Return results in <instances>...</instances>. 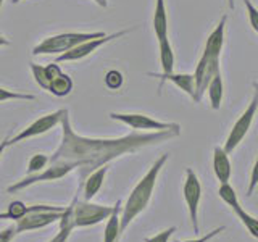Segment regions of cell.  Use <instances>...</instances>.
<instances>
[{"label":"cell","mask_w":258,"mask_h":242,"mask_svg":"<svg viewBox=\"0 0 258 242\" xmlns=\"http://www.w3.org/2000/svg\"><path fill=\"white\" fill-rule=\"evenodd\" d=\"M226 228L224 226H220V228H216L213 231H210L208 234H205V236H202V237H197V239H189V240H176V242H208V240H212L213 237H216L218 234L223 232Z\"/></svg>","instance_id":"d6a6232c"},{"label":"cell","mask_w":258,"mask_h":242,"mask_svg":"<svg viewBox=\"0 0 258 242\" xmlns=\"http://www.w3.org/2000/svg\"><path fill=\"white\" fill-rule=\"evenodd\" d=\"M64 111H67V108H61V110H56L53 113H48V115H45V116L37 118L36 121H32L29 126L21 129L18 134H15L12 139H8V145H15L18 142L31 139V137H36V136H40L44 133H48L56 125L61 123V118L64 115Z\"/></svg>","instance_id":"ba28073f"},{"label":"cell","mask_w":258,"mask_h":242,"mask_svg":"<svg viewBox=\"0 0 258 242\" xmlns=\"http://www.w3.org/2000/svg\"><path fill=\"white\" fill-rule=\"evenodd\" d=\"M2 5H4V0H0V10H2Z\"/></svg>","instance_id":"ab89813d"},{"label":"cell","mask_w":258,"mask_h":242,"mask_svg":"<svg viewBox=\"0 0 258 242\" xmlns=\"http://www.w3.org/2000/svg\"><path fill=\"white\" fill-rule=\"evenodd\" d=\"M94 2H95V4H99V0H94Z\"/></svg>","instance_id":"60d3db41"},{"label":"cell","mask_w":258,"mask_h":242,"mask_svg":"<svg viewBox=\"0 0 258 242\" xmlns=\"http://www.w3.org/2000/svg\"><path fill=\"white\" fill-rule=\"evenodd\" d=\"M160 45V65H161V75H169L174 71V52L169 39H161L158 40Z\"/></svg>","instance_id":"7402d4cb"},{"label":"cell","mask_w":258,"mask_h":242,"mask_svg":"<svg viewBox=\"0 0 258 242\" xmlns=\"http://www.w3.org/2000/svg\"><path fill=\"white\" fill-rule=\"evenodd\" d=\"M7 100H36V95L20 94V92L8 91V89L0 87V102H7Z\"/></svg>","instance_id":"83f0119b"},{"label":"cell","mask_w":258,"mask_h":242,"mask_svg":"<svg viewBox=\"0 0 258 242\" xmlns=\"http://www.w3.org/2000/svg\"><path fill=\"white\" fill-rule=\"evenodd\" d=\"M105 83L110 89H119L123 84V75L119 71H108L105 76Z\"/></svg>","instance_id":"f546056e"},{"label":"cell","mask_w":258,"mask_h":242,"mask_svg":"<svg viewBox=\"0 0 258 242\" xmlns=\"http://www.w3.org/2000/svg\"><path fill=\"white\" fill-rule=\"evenodd\" d=\"M111 212H113V207L92 204L91 200L79 202L76 197L75 208H73V213H75V226L76 228H87V226L99 224L107 220L111 215Z\"/></svg>","instance_id":"8992f818"},{"label":"cell","mask_w":258,"mask_h":242,"mask_svg":"<svg viewBox=\"0 0 258 242\" xmlns=\"http://www.w3.org/2000/svg\"><path fill=\"white\" fill-rule=\"evenodd\" d=\"M153 32L158 40L168 37V13L165 0H155V10H153Z\"/></svg>","instance_id":"ac0fdd59"},{"label":"cell","mask_w":258,"mask_h":242,"mask_svg":"<svg viewBox=\"0 0 258 242\" xmlns=\"http://www.w3.org/2000/svg\"><path fill=\"white\" fill-rule=\"evenodd\" d=\"M7 147H8V137H5V139L0 142V157L4 155V152H5Z\"/></svg>","instance_id":"e575fe53"},{"label":"cell","mask_w":258,"mask_h":242,"mask_svg":"<svg viewBox=\"0 0 258 242\" xmlns=\"http://www.w3.org/2000/svg\"><path fill=\"white\" fill-rule=\"evenodd\" d=\"M15 234H16L15 226H8V228H5L2 232H0V242H12Z\"/></svg>","instance_id":"836d02e7"},{"label":"cell","mask_w":258,"mask_h":242,"mask_svg":"<svg viewBox=\"0 0 258 242\" xmlns=\"http://www.w3.org/2000/svg\"><path fill=\"white\" fill-rule=\"evenodd\" d=\"M78 166L71 161H64V160H58V161H48V166L44 169V171H37V173H32L28 174L24 179L15 183L13 186L7 189V192H18L21 189H26L29 186L36 184V183H42V181H56V179H61L67 174H70L73 169H76Z\"/></svg>","instance_id":"277c9868"},{"label":"cell","mask_w":258,"mask_h":242,"mask_svg":"<svg viewBox=\"0 0 258 242\" xmlns=\"http://www.w3.org/2000/svg\"><path fill=\"white\" fill-rule=\"evenodd\" d=\"M108 171V165H103L100 168H97L95 171H92L89 174L86 179H84V184H83V196H84V200H92L94 196L97 192L102 189L103 186V181H105V174Z\"/></svg>","instance_id":"e0dca14e"},{"label":"cell","mask_w":258,"mask_h":242,"mask_svg":"<svg viewBox=\"0 0 258 242\" xmlns=\"http://www.w3.org/2000/svg\"><path fill=\"white\" fill-rule=\"evenodd\" d=\"M166 161H168V153L157 158L155 163L150 166L149 171L145 173V176L136 184L133 192L129 194L126 204L124 207H121V213H119V237L123 236V232L127 229V226L133 223V220H136V218L147 208L149 202L152 199L153 189H155L157 177Z\"/></svg>","instance_id":"7a4b0ae2"},{"label":"cell","mask_w":258,"mask_h":242,"mask_svg":"<svg viewBox=\"0 0 258 242\" xmlns=\"http://www.w3.org/2000/svg\"><path fill=\"white\" fill-rule=\"evenodd\" d=\"M129 31H118V32H113V34H107L103 37L99 39H91V40H86V42H81L78 45H75L73 48H70L68 52L60 53L58 56L55 58V63H61V62H76V60H83L86 56H89L92 52H95L97 48H100L102 45H105L107 42L113 39H118L121 36L127 34Z\"/></svg>","instance_id":"9c48e42d"},{"label":"cell","mask_w":258,"mask_h":242,"mask_svg":"<svg viewBox=\"0 0 258 242\" xmlns=\"http://www.w3.org/2000/svg\"><path fill=\"white\" fill-rule=\"evenodd\" d=\"M61 213L63 212H32V213L24 215L20 220H16V224H15L16 234L45 228V226L58 221L61 218Z\"/></svg>","instance_id":"7c38bea8"},{"label":"cell","mask_w":258,"mask_h":242,"mask_svg":"<svg viewBox=\"0 0 258 242\" xmlns=\"http://www.w3.org/2000/svg\"><path fill=\"white\" fill-rule=\"evenodd\" d=\"M10 42H8V39H5L4 34H0V47H4V45H8Z\"/></svg>","instance_id":"d590c367"},{"label":"cell","mask_w":258,"mask_h":242,"mask_svg":"<svg viewBox=\"0 0 258 242\" xmlns=\"http://www.w3.org/2000/svg\"><path fill=\"white\" fill-rule=\"evenodd\" d=\"M63 207H53V205H24L23 202L15 200L8 205L5 213H0V220H20L24 215L32 212H63Z\"/></svg>","instance_id":"4fadbf2b"},{"label":"cell","mask_w":258,"mask_h":242,"mask_svg":"<svg viewBox=\"0 0 258 242\" xmlns=\"http://www.w3.org/2000/svg\"><path fill=\"white\" fill-rule=\"evenodd\" d=\"M97 5H100V7H103V8H107L108 2H107V0H99V4H97Z\"/></svg>","instance_id":"8d00e7d4"},{"label":"cell","mask_w":258,"mask_h":242,"mask_svg":"<svg viewBox=\"0 0 258 242\" xmlns=\"http://www.w3.org/2000/svg\"><path fill=\"white\" fill-rule=\"evenodd\" d=\"M47 91L56 97H67L73 91V79L61 71L58 76L53 78L50 83H48Z\"/></svg>","instance_id":"603a6c76"},{"label":"cell","mask_w":258,"mask_h":242,"mask_svg":"<svg viewBox=\"0 0 258 242\" xmlns=\"http://www.w3.org/2000/svg\"><path fill=\"white\" fill-rule=\"evenodd\" d=\"M107 36V32H63V34H55L44 39L42 42L32 48L34 55H60L68 52L75 45L86 42L91 39H99Z\"/></svg>","instance_id":"3957f363"},{"label":"cell","mask_w":258,"mask_h":242,"mask_svg":"<svg viewBox=\"0 0 258 242\" xmlns=\"http://www.w3.org/2000/svg\"><path fill=\"white\" fill-rule=\"evenodd\" d=\"M232 212L237 215V218L240 220V223L245 226V229H247L250 234H252V236H253L255 239H258V218H255V216H252L250 213H247L242 207L234 208Z\"/></svg>","instance_id":"cb8c5ba5"},{"label":"cell","mask_w":258,"mask_h":242,"mask_svg":"<svg viewBox=\"0 0 258 242\" xmlns=\"http://www.w3.org/2000/svg\"><path fill=\"white\" fill-rule=\"evenodd\" d=\"M75 202H76V197L73 199L70 207H64V210H63L61 218H60V232L55 236V242H67V239L70 237L73 229L76 228L75 226V213H73Z\"/></svg>","instance_id":"ffe728a7"},{"label":"cell","mask_w":258,"mask_h":242,"mask_svg":"<svg viewBox=\"0 0 258 242\" xmlns=\"http://www.w3.org/2000/svg\"><path fill=\"white\" fill-rule=\"evenodd\" d=\"M258 186V155H256V160L253 163V168H252V173H250V181H248V188H247V197H250L253 194V191L256 189Z\"/></svg>","instance_id":"1f68e13d"},{"label":"cell","mask_w":258,"mask_h":242,"mask_svg":"<svg viewBox=\"0 0 258 242\" xmlns=\"http://www.w3.org/2000/svg\"><path fill=\"white\" fill-rule=\"evenodd\" d=\"M48 161H50V157L44 155V153H36V155H34V157H31V160H29L28 174H32V173L40 171V169L45 168V166L48 165Z\"/></svg>","instance_id":"4316f807"},{"label":"cell","mask_w":258,"mask_h":242,"mask_svg":"<svg viewBox=\"0 0 258 242\" xmlns=\"http://www.w3.org/2000/svg\"><path fill=\"white\" fill-rule=\"evenodd\" d=\"M50 242H55V237H53V239H52V240H50Z\"/></svg>","instance_id":"b9f144b4"},{"label":"cell","mask_w":258,"mask_h":242,"mask_svg":"<svg viewBox=\"0 0 258 242\" xmlns=\"http://www.w3.org/2000/svg\"><path fill=\"white\" fill-rule=\"evenodd\" d=\"M244 5H245L247 15H248L250 26H252V29L258 34V8L252 4V0H244Z\"/></svg>","instance_id":"f1b7e54d"},{"label":"cell","mask_w":258,"mask_h":242,"mask_svg":"<svg viewBox=\"0 0 258 242\" xmlns=\"http://www.w3.org/2000/svg\"><path fill=\"white\" fill-rule=\"evenodd\" d=\"M253 87H255V91H253L252 100H250V103H248V107L245 108V111L242 113V115L239 116V119L236 121V123H234L231 133L228 136V139H226V142L223 145V149L228 152L229 155L237 149V145L242 141H244V137L247 136L250 126H252L253 116H255L256 108H258V84L255 83Z\"/></svg>","instance_id":"5b68a950"},{"label":"cell","mask_w":258,"mask_h":242,"mask_svg":"<svg viewBox=\"0 0 258 242\" xmlns=\"http://www.w3.org/2000/svg\"><path fill=\"white\" fill-rule=\"evenodd\" d=\"M207 91H208L210 105H212V108L213 110H220L221 103H223V97H224V84H223L221 71L216 73V75L213 76V79L210 81Z\"/></svg>","instance_id":"44dd1931"},{"label":"cell","mask_w":258,"mask_h":242,"mask_svg":"<svg viewBox=\"0 0 258 242\" xmlns=\"http://www.w3.org/2000/svg\"><path fill=\"white\" fill-rule=\"evenodd\" d=\"M12 2H13V4H20V2H21V0H12Z\"/></svg>","instance_id":"f35d334b"},{"label":"cell","mask_w":258,"mask_h":242,"mask_svg":"<svg viewBox=\"0 0 258 242\" xmlns=\"http://www.w3.org/2000/svg\"><path fill=\"white\" fill-rule=\"evenodd\" d=\"M150 76H155V78H160L161 83H165V81H169V83H173L176 87H179L182 92L187 94L190 99L194 100V97H196V81H194V75H189V73H169V75H158V73H152Z\"/></svg>","instance_id":"2e32d148"},{"label":"cell","mask_w":258,"mask_h":242,"mask_svg":"<svg viewBox=\"0 0 258 242\" xmlns=\"http://www.w3.org/2000/svg\"><path fill=\"white\" fill-rule=\"evenodd\" d=\"M61 142L52 153L50 161H71L79 169V184L83 188L84 179L97 168L108 165L127 153H134L149 145L161 144L181 134V128L165 129L153 133H131L123 137H84L75 133L70 121V111L67 110L61 118Z\"/></svg>","instance_id":"6da1fadb"},{"label":"cell","mask_w":258,"mask_h":242,"mask_svg":"<svg viewBox=\"0 0 258 242\" xmlns=\"http://www.w3.org/2000/svg\"><path fill=\"white\" fill-rule=\"evenodd\" d=\"M176 232V228L174 226H171V228H168L165 231H161L158 234H155V236L152 237H145L144 242H168L169 239H171V236Z\"/></svg>","instance_id":"4dcf8cb0"},{"label":"cell","mask_w":258,"mask_h":242,"mask_svg":"<svg viewBox=\"0 0 258 242\" xmlns=\"http://www.w3.org/2000/svg\"><path fill=\"white\" fill-rule=\"evenodd\" d=\"M228 5H229V8H232V10H234V0H228Z\"/></svg>","instance_id":"74e56055"},{"label":"cell","mask_w":258,"mask_h":242,"mask_svg":"<svg viewBox=\"0 0 258 242\" xmlns=\"http://www.w3.org/2000/svg\"><path fill=\"white\" fill-rule=\"evenodd\" d=\"M182 194H184V200L187 204V210H189V216H190V223L194 232L199 234L200 228H199V205H200V199H202V186L197 174L194 173V169L187 168L185 169V181H184V188H182Z\"/></svg>","instance_id":"52a82bcc"},{"label":"cell","mask_w":258,"mask_h":242,"mask_svg":"<svg viewBox=\"0 0 258 242\" xmlns=\"http://www.w3.org/2000/svg\"><path fill=\"white\" fill-rule=\"evenodd\" d=\"M226 21H228V16H221L220 23L216 24V28L212 31V34L208 36L207 44H205V50L204 55L212 56V58H220L221 50L224 45V29H226Z\"/></svg>","instance_id":"5bb4252c"},{"label":"cell","mask_w":258,"mask_h":242,"mask_svg":"<svg viewBox=\"0 0 258 242\" xmlns=\"http://www.w3.org/2000/svg\"><path fill=\"white\" fill-rule=\"evenodd\" d=\"M119 213H121V200H116L113 205V212L107 218V226L103 231V242H118L119 240Z\"/></svg>","instance_id":"d6986e66"},{"label":"cell","mask_w":258,"mask_h":242,"mask_svg":"<svg viewBox=\"0 0 258 242\" xmlns=\"http://www.w3.org/2000/svg\"><path fill=\"white\" fill-rule=\"evenodd\" d=\"M213 171L220 184L229 183L232 174V165L229 160V153L223 147H220V145H216L213 149Z\"/></svg>","instance_id":"9a60e30c"},{"label":"cell","mask_w":258,"mask_h":242,"mask_svg":"<svg viewBox=\"0 0 258 242\" xmlns=\"http://www.w3.org/2000/svg\"><path fill=\"white\" fill-rule=\"evenodd\" d=\"M111 119L121 121V123L127 125L133 129H150V131H165V129H174V128H181L177 123H165V121H158L153 119L147 115H142V113H110Z\"/></svg>","instance_id":"8fae6325"},{"label":"cell","mask_w":258,"mask_h":242,"mask_svg":"<svg viewBox=\"0 0 258 242\" xmlns=\"http://www.w3.org/2000/svg\"><path fill=\"white\" fill-rule=\"evenodd\" d=\"M218 194H220V197L223 199L224 204H228L232 210L240 207V202L237 199V194L234 191V188L229 184V183H223L220 186V189H218Z\"/></svg>","instance_id":"d4e9b609"},{"label":"cell","mask_w":258,"mask_h":242,"mask_svg":"<svg viewBox=\"0 0 258 242\" xmlns=\"http://www.w3.org/2000/svg\"><path fill=\"white\" fill-rule=\"evenodd\" d=\"M29 68H31V73H32V76H34V81L36 83L45 89L47 91V87H48V79H47V71H45V67L44 65H37V63H31L29 65Z\"/></svg>","instance_id":"484cf974"},{"label":"cell","mask_w":258,"mask_h":242,"mask_svg":"<svg viewBox=\"0 0 258 242\" xmlns=\"http://www.w3.org/2000/svg\"><path fill=\"white\" fill-rule=\"evenodd\" d=\"M216 73H220V58H212V56L202 53L196 71H194V81H196V97H194V102L202 100V97L207 92L210 81L213 79Z\"/></svg>","instance_id":"30bf717a"}]
</instances>
